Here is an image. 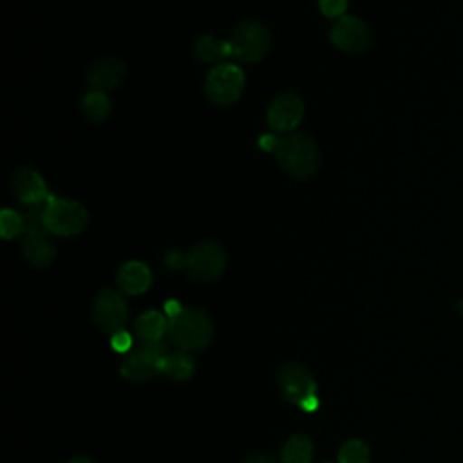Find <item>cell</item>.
Here are the masks:
<instances>
[{
	"label": "cell",
	"instance_id": "cell-1",
	"mask_svg": "<svg viewBox=\"0 0 463 463\" xmlns=\"http://www.w3.org/2000/svg\"><path fill=\"white\" fill-rule=\"evenodd\" d=\"M273 154L280 166L297 179L311 177L320 165L318 145L304 132H289L284 137H277Z\"/></svg>",
	"mask_w": 463,
	"mask_h": 463
},
{
	"label": "cell",
	"instance_id": "cell-2",
	"mask_svg": "<svg viewBox=\"0 0 463 463\" xmlns=\"http://www.w3.org/2000/svg\"><path fill=\"white\" fill-rule=\"evenodd\" d=\"M213 335L208 315L197 307H183L175 317L168 318V338L181 351L204 349Z\"/></svg>",
	"mask_w": 463,
	"mask_h": 463
},
{
	"label": "cell",
	"instance_id": "cell-3",
	"mask_svg": "<svg viewBox=\"0 0 463 463\" xmlns=\"http://www.w3.org/2000/svg\"><path fill=\"white\" fill-rule=\"evenodd\" d=\"M279 387L284 398L300 409L315 411L318 407L317 383L304 365L297 362L284 364L279 371Z\"/></svg>",
	"mask_w": 463,
	"mask_h": 463
},
{
	"label": "cell",
	"instance_id": "cell-4",
	"mask_svg": "<svg viewBox=\"0 0 463 463\" xmlns=\"http://www.w3.org/2000/svg\"><path fill=\"white\" fill-rule=\"evenodd\" d=\"M89 222V215L83 204L71 199H60L56 195H51L45 213V224L49 233L60 235V237H71L78 235L85 230Z\"/></svg>",
	"mask_w": 463,
	"mask_h": 463
},
{
	"label": "cell",
	"instance_id": "cell-5",
	"mask_svg": "<svg viewBox=\"0 0 463 463\" xmlns=\"http://www.w3.org/2000/svg\"><path fill=\"white\" fill-rule=\"evenodd\" d=\"M244 89V72L239 65L219 63L206 78L208 98L221 107L235 103Z\"/></svg>",
	"mask_w": 463,
	"mask_h": 463
},
{
	"label": "cell",
	"instance_id": "cell-6",
	"mask_svg": "<svg viewBox=\"0 0 463 463\" xmlns=\"http://www.w3.org/2000/svg\"><path fill=\"white\" fill-rule=\"evenodd\" d=\"M230 45L233 56L242 61H259L269 49V33L260 22L248 20L235 27Z\"/></svg>",
	"mask_w": 463,
	"mask_h": 463
},
{
	"label": "cell",
	"instance_id": "cell-7",
	"mask_svg": "<svg viewBox=\"0 0 463 463\" xmlns=\"http://www.w3.org/2000/svg\"><path fill=\"white\" fill-rule=\"evenodd\" d=\"M226 266V253L215 242H201L184 253L183 269H186L194 279L201 282H210L217 279Z\"/></svg>",
	"mask_w": 463,
	"mask_h": 463
},
{
	"label": "cell",
	"instance_id": "cell-8",
	"mask_svg": "<svg viewBox=\"0 0 463 463\" xmlns=\"http://www.w3.org/2000/svg\"><path fill=\"white\" fill-rule=\"evenodd\" d=\"M166 353L165 345L139 344L121 362L119 373L130 382L150 380L156 373H161V360Z\"/></svg>",
	"mask_w": 463,
	"mask_h": 463
},
{
	"label": "cell",
	"instance_id": "cell-9",
	"mask_svg": "<svg viewBox=\"0 0 463 463\" xmlns=\"http://www.w3.org/2000/svg\"><path fill=\"white\" fill-rule=\"evenodd\" d=\"M94 320L107 333H118L128 320V307L121 293L103 289L94 300Z\"/></svg>",
	"mask_w": 463,
	"mask_h": 463
},
{
	"label": "cell",
	"instance_id": "cell-10",
	"mask_svg": "<svg viewBox=\"0 0 463 463\" xmlns=\"http://www.w3.org/2000/svg\"><path fill=\"white\" fill-rule=\"evenodd\" d=\"M331 42L340 51L362 52L371 43V31L360 18L344 14L331 27Z\"/></svg>",
	"mask_w": 463,
	"mask_h": 463
},
{
	"label": "cell",
	"instance_id": "cell-11",
	"mask_svg": "<svg viewBox=\"0 0 463 463\" xmlns=\"http://www.w3.org/2000/svg\"><path fill=\"white\" fill-rule=\"evenodd\" d=\"M304 116V103L295 94H280L268 109V121L279 132H291Z\"/></svg>",
	"mask_w": 463,
	"mask_h": 463
},
{
	"label": "cell",
	"instance_id": "cell-12",
	"mask_svg": "<svg viewBox=\"0 0 463 463\" xmlns=\"http://www.w3.org/2000/svg\"><path fill=\"white\" fill-rule=\"evenodd\" d=\"M134 333L139 344L146 345H165L168 336V317L159 311H145L134 322Z\"/></svg>",
	"mask_w": 463,
	"mask_h": 463
},
{
	"label": "cell",
	"instance_id": "cell-13",
	"mask_svg": "<svg viewBox=\"0 0 463 463\" xmlns=\"http://www.w3.org/2000/svg\"><path fill=\"white\" fill-rule=\"evenodd\" d=\"M13 188H14V194L18 195L22 204L42 203V201L51 197L43 177L38 172L29 170V168L18 170L13 175Z\"/></svg>",
	"mask_w": 463,
	"mask_h": 463
},
{
	"label": "cell",
	"instance_id": "cell-14",
	"mask_svg": "<svg viewBox=\"0 0 463 463\" xmlns=\"http://www.w3.org/2000/svg\"><path fill=\"white\" fill-rule=\"evenodd\" d=\"M123 74H125V65L119 60L103 58L89 69L87 81L92 90L107 92L123 80Z\"/></svg>",
	"mask_w": 463,
	"mask_h": 463
},
{
	"label": "cell",
	"instance_id": "cell-15",
	"mask_svg": "<svg viewBox=\"0 0 463 463\" xmlns=\"http://www.w3.org/2000/svg\"><path fill=\"white\" fill-rule=\"evenodd\" d=\"M22 237V250L31 264H34L36 268H45L54 260L56 244L47 232L24 233Z\"/></svg>",
	"mask_w": 463,
	"mask_h": 463
},
{
	"label": "cell",
	"instance_id": "cell-16",
	"mask_svg": "<svg viewBox=\"0 0 463 463\" xmlns=\"http://www.w3.org/2000/svg\"><path fill=\"white\" fill-rule=\"evenodd\" d=\"M152 273L146 264L139 260L125 262L118 271V286L121 291L128 295H139L145 293L150 288Z\"/></svg>",
	"mask_w": 463,
	"mask_h": 463
},
{
	"label": "cell",
	"instance_id": "cell-17",
	"mask_svg": "<svg viewBox=\"0 0 463 463\" xmlns=\"http://www.w3.org/2000/svg\"><path fill=\"white\" fill-rule=\"evenodd\" d=\"M194 52L197 56L199 61H204V63H221L224 58L232 56V45L230 42H224V40H219L212 34H206V36H201L197 42H195V47H194Z\"/></svg>",
	"mask_w": 463,
	"mask_h": 463
},
{
	"label": "cell",
	"instance_id": "cell-18",
	"mask_svg": "<svg viewBox=\"0 0 463 463\" xmlns=\"http://www.w3.org/2000/svg\"><path fill=\"white\" fill-rule=\"evenodd\" d=\"M195 371L194 360L186 351H174V353H165L161 360V373L166 374L172 380H188L192 378Z\"/></svg>",
	"mask_w": 463,
	"mask_h": 463
},
{
	"label": "cell",
	"instance_id": "cell-19",
	"mask_svg": "<svg viewBox=\"0 0 463 463\" xmlns=\"http://www.w3.org/2000/svg\"><path fill=\"white\" fill-rule=\"evenodd\" d=\"M49 199H45L42 203H31V204H22L20 206V215H22V221H24V233H36V232H47L49 233L47 224H45V213H47Z\"/></svg>",
	"mask_w": 463,
	"mask_h": 463
},
{
	"label": "cell",
	"instance_id": "cell-20",
	"mask_svg": "<svg viewBox=\"0 0 463 463\" xmlns=\"http://www.w3.org/2000/svg\"><path fill=\"white\" fill-rule=\"evenodd\" d=\"M311 459L313 445L306 436L295 434L286 441L282 449V463H311Z\"/></svg>",
	"mask_w": 463,
	"mask_h": 463
},
{
	"label": "cell",
	"instance_id": "cell-21",
	"mask_svg": "<svg viewBox=\"0 0 463 463\" xmlns=\"http://www.w3.org/2000/svg\"><path fill=\"white\" fill-rule=\"evenodd\" d=\"M83 112L85 116L94 121V123H101L107 119L109 112H110V101L105 96V92H96L90 90L85 98H83Z\"/></svg>",
	"mask_w": 463,
	"mask_h": 463
},
{
	"label": "cell",
	"instance_id": "cell-22",
	"mask_svg": "<svg viewBox=\"0 0 463 463\" xmlns=\"http://www.w3.org/2000/svg\"><path fill=\"white\" fill-rule=\"evenodd\" d=\"M338 463H369V447L362 439H349L338 452Z\"/></svg>",
	"mask_w": 463,
	"mask_h": 463
},
{
	"label": "cell",
	"instance_id": "cell-23",
	"mask_svg": "<svg viewBox=\"0 0 463 463\" xmlns=\"http://www.w3.org/2000/svg\"><path fill=\"white\" fill-rule=\"evenodd\" d=\"M0 230H2L4 239H13V237L24 233V221H22L20 212L4 208L0 213Z\"/></svg>",
	"mask_w": 463,
	"mask_h": 463
},
{
	"label": "cell",
	"instance_id": "cell-24",
	"mask_svg": "<svg viewBox=\"0 0 463 463\" xmlns=\"http://www.w3.org/2000/svg\"><path fill=\"white\" fill-rule=\"evenodd\" d=\"M347 4H349V0H318L320 11L327 18H342L347 9Z\"/></svg>",
	"mask_w": 463,
	"mask_h": 463
},
{
	"label": "cell",
	"instance_id": "cell-25",
	"mask_svg": "<svg viewBox=\"0 0 463 463\" xmlns=\"http://www.w3.org/2000/svg\"><path fill=\"white\" fill-rule=\"evenodd\" d=\"M110 345L118 353H130L132 351V336H130V333H127L125 329H121L118 333H112Z\"/></svg>",
	"mask_w": 463,
	"mask_h": 463
},
{
	"label": "cell",
	"instance_id": "cell-26",
	"mask_svg": "<svg viewBox=\"0 0 463 463\" xmlns=\"http://www.w3.org/2000/svg\"><path fill=\"white\" fill-rule=\"evenodd\" d=\"M242 463H279V461L268 454H253V456H248Z\"/></svg>",
	"mask_w": 463,
	"mask_h": 463
},
{
	"label": "cell",
	"instance_id": "cell-27",
	"mask_svg": "<svg viewBox=\"0 0 463 463\" xmlns=\"http://www.w3.org/2000/svg\"><path fill=\"white\" fill-rule=\"evenodd\" d=\"M69 463H90V461L85 459V458H76V459H71Z\"/></svg>",
	"mask_w": 463,
	"mask_h": 463
}]
</instances>
